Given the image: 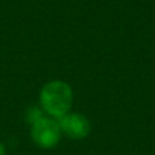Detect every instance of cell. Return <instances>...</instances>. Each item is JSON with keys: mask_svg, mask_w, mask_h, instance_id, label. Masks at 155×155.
I'll return each mask as SVG.
<instances>
[{"mask_svg": "<svg viewBox=\"0 0 155 155\" xmlns=\"http://www.w3.org/2000/svg\"><path fill=\"white\" fill-rule=\"evenodd\" d=\"M38 102L40 107L46 116L57 120L72 109L74 90L64 80H49L41 87L38 94Z\"/></svg>", "mask_w": 155, "mask_h": 155, "instance_id": "1", "label": "cell"}, {"mask_svg": "<svg viewBox=\"0 0 155 155\" xmlns=\"http://www.w3.org/2000/svg\"><path fill=\"white\" fill-rule=\"evenodd\" d=\"M63 136L59 121L53 117L44 116L30 125V137L41 150H52L57 147Z\"/></svg>", "mask_w": 155, "mask_h": 155, "instance_id": "2", "label": "cell"}, {"mask_svg": "<svg viewBox=\"0 0 155 155\" xmlns=\"http://www.w3.org/2000/svg\"><path fill=\"white\" fill-rule=\"evenodd\" d=\"M63 135L72 140H83L90 135L91 123L84 114L78 112H68L63 117L57 118Z\"/></svg>", "mask_w": 155, "mask_h": 155, "instance_id": "3", "label": "cell"}, {"mask_svg": "<svg viewBox=\"0 0 155 155\" xmlns=\"http://www.w3.org/2000/svg\"><path fill=\"white\" fill-rule=\"evenodd\" d=\"M44 116H45V113L42 112V109H41L40 105H38V106H31V107H29V109L26 110L25 118H26L27 124H29V125H31L33 123H35V121L40 120V118L44 117Z\"/></svg>", "mask_w": 155, "mask_h": 155, "instance_id": "4", "label": "cell"}, {"mask_svg": "<svg viewBox=\"0 0 155 155\" xmlns=\"http://www.w3.org/2000/svg\"><path fill=\"white\" fill-rule=\"evenodd\" d=\"M0 155H7V147L3 142H0Z\"/></svg>", "mask_w": 155, "mask_h": 155, "instance_id": "5", "label": "cell"}]
</instances>
